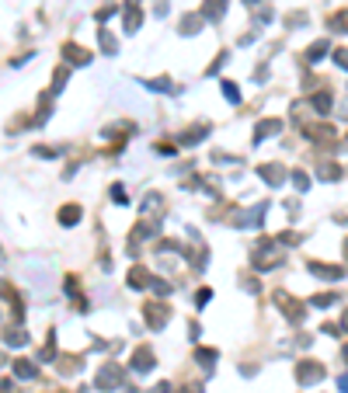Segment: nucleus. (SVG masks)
I'll return each mask as SVG.
<instances>
[{"label":"nucleus","instance_id":"obj_1","mask_svg":"<svg viewBox=\"0 0 348 393\" xmlns=\"http://www.w3.org/2000/svg\"><path fill=\"white\" fill-rule=\"evenodd\" d=\"M320 376H324V369H320V366L303 362V369H299V383H313V380H320Z\"/></svg>","mask_w":348,"mask_h":393},{"label":"nucleus","instance_id":"obj_4","mask_svg":"<svg viewBox=\"0 0 348 393\" xmlns=\"http://www.w3.org/2000/svg\"><path fill=\"white\" fill-rule=\"evenodd\" d=\"M341 390H345V393H348V376H341Z\"/></svg>","mask_w":348,"mask_h":393},{"label":"nucleus","instance_id":"obj_3","mask_svg":"<svg viewBox=\"0 0 348 393\" xmlns=\"http://www.w3.org/2000/svg\"><path fill=\"white\" fill-rule=\"evenodd\" d=\"M199 362H216V352H199Z\"/></svg>","mask_w":348,"mask_h":393},{"label":"nucleus","instance_id":"obj_2","mask_svg":"<svg viewBox=\"0 0 348 393\" xmlns=\"http://www.w3.org/2000/svg\"><path fill=\"white\" fill-rule=\"evenodd\" d=\"M133 369H136V372H146V369H150V348H139V352H136Z\"/></svg>","mask_w":348,"mask_h":393}]
</instances>
